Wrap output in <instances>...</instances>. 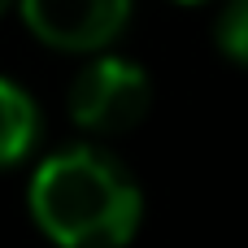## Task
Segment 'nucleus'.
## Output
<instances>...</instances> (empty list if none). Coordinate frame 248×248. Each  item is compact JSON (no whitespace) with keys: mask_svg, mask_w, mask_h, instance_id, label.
Masks as SVG:
<instances>
[{"mask_svg":"<svg viewBox=\"0 0 248 248\" xmlns=\"http://www.w3.org/2000/svg\"><path fill=\"white\" fill-rule=\"evenodd\" d=\"M26 209L57 248H126L144 222V192L109 148L70 144L35 166Z\"/></svg>","mask_w":248,"mask_h":248,"instance_id":"1","label":"nucleus"},{"mask_svg":"<svg viewBox=\"0 0 248 248\" xmlns=\"http://www.w3.org/2000/svg\"><path fill=\"white\" fill-rule=\"evenodd\" d=\"M153 78L140 61L100 52L70 78V118L87 135H126L148 118Z\"/></svg>","mask_w":248,"mask_h":248,"instance_id":"2","label":"nucleus"},{"mask_svg":"<svg viewBox=\"0 0 248 248\" xmlns=\"http://www.w3.org/2000/svg\"><path fill=\"white\" fill-rule=\"evenodd\" d=\"M26 31L74 57H100L131 26L135 0H17Z\"/></svg>","mask_w":248,"mask_h":248,"instance_id":"3","label":"nucleus"},{"mask_svg":"<svg viewBox=\"0 0 248 248\" xmlns=\"http://www.w3.org/2000/svg\"><path fill=\"white\" fill-rule=\"evenodd\" d=\"M44 135V113L35 105V96L17 83L0 74V170L22 166L35 144Z\"/></svg>","mask_w":248,"mask_h":248,"instance_id":"4","label":"nucleus"},{"mask_svg":"<svg viewBox=\"0 0 248 248\" xmlns=\"http://www.w3.org/2000/svg\"><path fill=\"white\" fill-rule=\"evenodd\" d=\"M214 44L227 61L248 70V0H227L214 22Z\"/></svg>","mask_w":248,"mask_h":248,"instance_id":"5","label":"nucleus"},{"mask_svg":"<svg viewBox=\"0 0 248 248\" xmlns=\"http://www.w3.org/2000/svg\"><path fill=\"white\" fill-rule=\"evenodd\" d=\"M174 4H205V0H174Z\"/></svg>","mask_w":248,"mask_h":248,"instance_id":"6","label":"nucleus"},{"mask_svg":"<svg viewBox=\"0 0 248 248\" xmlns=\"http://www.w3.org/2000/svg\"><path fill=\"white\" fill-rule=\"evenodd\" d=\"M9 4H13V0H0V13H4V9H9Z\"/></svg>","mask_w":248,"mask_h":248,"instance_id":"7","label":"nucleus"}]
</instances>
